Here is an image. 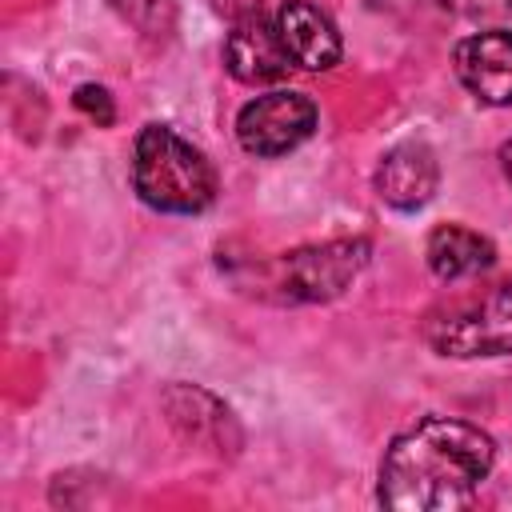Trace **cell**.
Wrapping results in <instances>:
<instances>
[{
    "label": "cell",
    "instance_id": "cell-1",
    "mask_svg": "<svg viewBox=\"0 0 512 512\" xmlns=\"http://www.w3.org/2000/svg\"><path fill=\"white\" fill-rule=\"evenodd\" d=\"M492 464L496 440L480 424L428 412L388 440L376 500L388 512H456L476 500Z\"/></svg>",
    "mask_w": 512,
    "mask_h": 512
},
{
    "label": "cell",
    "instance_id": "cell-2",
    "mask_svg": "<svg viewBox=\"0 0 512 512\" xmlns=\"http://www.w3.org/2000/svg\"><path fill=\"white\" fill-rule=\"evenodd\" d=\"M132 188L156 212L196 216L216 200V168L172 124L152 120L132 140Z\"/></svg>",
    "mask_w": 512,
    "mask_h": 512
},
{
    "label": "cell",
    "instance_id": "cell-3",
    "mask_svg": "<svg viewBox=\"0 0 512 512\" xmlns=\"http://www.w3.org/2000/svg\"><path fill=\"white\" fill-rule=\"evenodd\" d=\"M372 244L364 236H340L280 252L256 268V292L280 304H324L352 288L368 268Z\"/></svg>",
    "mask_w": 512,
    "mask_h": 512
},
{
    "label": "cell",
    "instance_id": "cell-4",
    "mask_svg": "<svg viewBox=\"0 0 512 512\" xmlns=\"http://www.w3.org/2000/svg\"><path fill=\"white\" fill-rule=\"evenodd\" d=\"M420 336L444 360L512 356V276L488 288L480 300L432 312Z\"/></svg>",
    "mask_w": 512,
    "mask_h": 512
},
{
    "label": "cell",
    "instance_id": "cell-5",
    "mask_svg": "<svg viewBox=\"0 0 512 512\" xmlns=\"http://www.w3.org/2000/svg\"><path fill=\"white\" fill-rule=\"evenodd\" d=\"M316 120H320V112L308 92L272 88V92L252 96L236 112V140L248 156L276 160V156H288L292 148H300L316 132Z\"/></svg>",
    "mask_w": 512,
    "mask_h": 512
},
{
    "label": "cell",
    "instance_id": "cell-6",
    "mask_svg": "<svg viewBox=\"0 0 512 512\" xmlns=\"http://www.w3.org/2000/svg\"><path fill=\"white\" fill-rule=\"evenodd\" d=\"M160 408H164L168 424L188 444H200V448H208L216 456H236L240 444H244V428L232 416V408L216 392H208L200 384H184V380L168 384L164 396H160Z\"/></svg>",
    "mask_w": 512,
    "mask_h": 512
},
{
    "label": "cell",
    "instance_id": "cell-7",
    "mask_svg": "<svg viewBox=\"0 0 512 512\" xmlns=\"http://www.w3.org/2000/svg\"><path fill=\"white\" fill-rule=\"evenodd\" d=\"M452 68L464 92L488 108L512 104V28H480L456 40Z\"/></svg>",
    "mask_w": 512,
    "mask_h": 512
},
{
    "label": "cell",
    "instance_id": "cell-8",
    "mask_svg": "<svg viewBox=\"0 0 512 512\" xmlns=\"http://www.w3.org/2000/svg\"><path fill=\"white\" fill-rule=\"evenodd\" d=\"M372 184L388 208L420 212L440 192V160L424 140H400L380 156Z\"/></svg>",
    "mask_w": 512,
    "mask_h": 512
},
{
    "label": "cell",
    "instance_id": "cell-9",
    "mask_svg": "<svg viewBox=\"0 0 512 512\" xmlns=\"http://www.w3.org/2000/svg\"><path fill=\"white\" fill-rule=\"evenodd\" d=\"M224 68L232 80L256 88V84H276L284 80L296 64L284 52V40L276 32V20L260 16H244L232 20V32L224 36Z\"/></svg>",
    "mask_w": 512,
    "mask_h": 512
},
{
    "label": "cell",
    "instance_id": "cell-10",
    "mask_svg": "<svg viewBox=\"0 0 512 512\" xmlns=\"http://www.w3.org/2000/svg\"><path fill=\"white\" fill-rule=\"evenodd\" d=\"M272 20H276V32L284 40V52L292 56L296 68H304V72H328V68L340 64V56H344L340 28L312 0H280V8H276Z\"/></svg>",
    "mask_w": 512,
    "mask_h": 512
},
{
    "label": "cell",
    "instance_id": "cell-11",
    "mask_svg": "<svg viewBox=\"0 0 512 512\" xmlns=\"http://www.w3.org/2000/svg\"><path fill=\"white\" fill-rule=\"evenodd\" d=\"M424 260L432 268L436 280L452 284V280H468V276H480L496 264V244L468 228V224H436L424 240Z\"/></svg>",
    "mask_w": 512,
    "mask_h": 512
},
{
    "label": "cell",
    "instance_id": "cell-12",
    "mask_svg": "<svg viewBox=\"0 0 512 512\" xmlns=\"http://www.w3.org/2000/svg\"><path fill=\"white\" fill-rule=\"evenodd\" d=\"M388 12H412V16H436V20H504L512 16V0H372Z\"/></svg>",
    "mask_w": 512,
    "mask_h": 512
},
{
    "label": "cell",
    "instance_id": "cell-13",
    "mask_svg": "<svg viewBox=\"0 0 512 512\" xmlns=\"http://www.w3.org/2000/svg\"><path fill=\"white\" fill-rule=\"evenodd\" d=\"M108 8L148 44H168L180 24L176 0H108Z\"/></svg>",
    "mask_w": 512,
    "mask_h": 512
},
{
    "label": "cell",
    "instance_id": "cell-14",
    "mask_svg": "<svg viewBox=\"0 0 512 512\" xmlns=\"http://www.w3.org/2000/svg\"><path fill=\"white\" fill-rule=\"evenodd\" d=\"M72 104H76L88 120H96V128H108V124L116 120V104H112V96H108L104 84H80V88L72 92Z\"/></svg>",
    "mask_w": 512,
    "mask_h": 512
},
{
    "label": "cell",
    "instance_id": "cell-15",
    "mask_svg": "<svg viewBox=\"0 0 512 512\" xmlns=\"http://www.w3.org/2000/svg\"><path fill=\"white\" fill-rule=\"evenodd\" d=\"M212 8L228 20H244V16H260L264 12V0H212Z\"/></svg>",
    "mask_w": 512,
    "mask_h": 512
},
{
    "label": "cell",
    "instance_id": "cell-16",
    "mask_svg": "<svg viewBox=\"0 0 512 512\" xmlns=\"http://www.w3.org/2000/svg\"><path fill=\"white\" fill-rule=\"evenodd\" d=\"M500 168H504V176H508V184H512V136H508L504 148H500Z\"/></svg>",
    "mask_w": 512,
    "mask_h": 512
}]
</instances>
